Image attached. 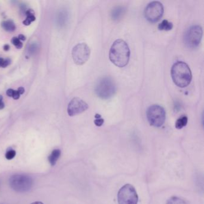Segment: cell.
Masks as SVG:
<instances>
[{"mask_svg": "<svg viewBox=\"0 0 204 204\" xmlns=\"http://www.w3.org/2000/svg\"><path fill=\"white\" fill-rule=\"evenodd\" d=\"M130 49L129 45L121 39L116 40L111 45L109 58L114 64L119 67L126 66L129 60Z\"/></svg>", "mask_w": 204, "mask_h": 204, "instance_id": "6da1fadb", "label": "cell"}, {"mask_svg": "<svg viewBox=\"0 0 204 204\" xmlns=\"http://www.w3.org/2000/svg\"><path fill=\"white\" fill-rule=\"evenodd\" d=\"M171 73L174 83L180 88H185L188 86L192 78L189 65L183 61L174 63L171 68Z\"/></svg>", "mask_w": 204, "mask_h": 204, "instance_id": "7a4b0ae2", "label": "cell"}, {"mask_svg": "<svg viewBox=\"0 0 204 204\" xmlns=\"http://www.w3.org/2000/svg\"><path fill=\"white\" fill-rule=\"evenodd\" d=\"M95 92L101 98H110L116 92V85L111 77H104L97 83Z\"/></svg>", "mask_w": 204, "mask_h": 204, "instance_id": "3957f363", "label": "cell"}, {"mask_svg": "<svg viewBox=\"0 0 204 204\" xmlns=\"http://www.w3.org/2000/svg\"><path fill=\"white\" fill-rule=\"evenodd\" d=\"M11 188L17 192L24 193L30 191L33 186V180L25 174H15L9 179Z\"/></svg>", "mask_w": 204, "mask_h": 204, "instance_id": "277c9868", "label": "cell"}, {"mask_svg": "<svg viewBox=\"0 0 204 204\" xmlns=\"http://www.w3.org/2000/svg\"><path fill=\"white\" fill-rule=\"evenodd\" d=\"M146 113L147 120L151 126L160 127L165 123L166 112L163 107L153 104L148 108Z\"/></svg>", "mask_w": 204, "mask_h": 204, "instance_id": "5b68a950", "label": "cell"}, {"mask_svg": "<svg viewBox=\"0 0 204 204\" xmlns=\"http://www.w3.org/2000/svg\"><path fill=\"white\" fill-rule=\"evenodd\" d=\"M117 201L119 204H137L138 196L135 187L126 184L119 190L117 193Z\"/></svg>", "mask_w": 204, "mask_h": 204, "instance_id": "8992f818", "label": "cell"}, {"mask_svg": "<svg viewBox=\"0 0 204 204\" xmlns=\"http://www.w3.org/2000/svg\"><path fill=\"white\" fill-rule=\"evenodd\" d=\"M202 28L199 25H194L188 28L184 36L185 45L190 48H195L199 45L202 37Z\"/></svg>", "mask_w": 204, "mask_h": 204, "instance_id": "52a82bcc", "label": "cell"}, {"mask_svg": "<svg viewBox=\"0 0 204 204\" xmlns=\"http://www.w3.org/2000/svg\"><path fill=\"white\" fill-rule=\"evenodd\" d=\"M164 13V6L158 1H151L145 8L144 16L151 22H156L162 17Z\"/></svg>", "mask_w": 204, "mask_h": 204, "instance_id": "ba28073f", "label": "cell"}, {"mask_svg": "<svg viewBox=\"0 0 204 204\" xmlns=\"http://www.w3.org/2000/svg\"><path fill=\"white\" fill-rule=\"evenodd\" d=\"M91 50L86 43H79L75 45L72 50L73 61L77 65H83L90 57Z\"/></svg>", "mask_w": 204, "mask_h": 204, "instance_id": "9c48e42d", "label": "cell"}, {"mask_svg": "<svg viewBox=\"0 0 204 204\" xmlns=\"http://www.w3.org/2000/svg\"><path fill=\"white\" fill-rule=\"evenodd\" d=\"M88 108V104L82 99L74 98L69 102L67 108V112L69 116H74L82 113Z\"/></svg>", "mask_w": 204, "mask_h": 204, "instance_id": "30bf717a", "label": "cell"}, {"mask_svg": "<svg viewBox=\"0 0 204 204\" xmlns=\"http://www.w3.org/2000/svg\"><path fill=\"white\" fill-rule=\"evenodd\" d=\"M125 13V9L121 6H116L111 10V16L114 21L119 20L121 18Z\"/></svg>", "mask_w": 204, "mask_h": 204, "instance_id": "8fae6325", "label": "cell"}, {"mask_svg": "<svg viewBox=\"0 0 204 204\" xmlns=\"http://www.w3.org/2000/svg\"><path fill=\"white\" fill-rule=\"evenodd\" d=\"M61 154V151L59 149H55L52 151V153H50V154L48 158L49 162H50L52 166L55 165L58 160L60 158Z\"/></svg>", "mask_w": 204, "mask_h": 204, "instance_id": "7c38bea8", "label": "cell"}, {"mask_svg": "<svg viewBox=\"0 0 204 204\" xmlns=\"http://www.w3.org/2000/svg\"><path fill=\"white\" fill-rule=\"evenodd\" d=\"M26 19L23 22V23L25 25H30L31 22L36 21V17L34 16V12L32 9H29L26 12Z\"/></svg>", "mask_w": 204, "mask_h": 204, "instance_id": "4fadbf2b", "label": "cell"}, {"mask_svg": "<svg viewBox=\"0 0 204 204\" xmlns=\"http://www.w3.org/2000/svg\"><path fill=\"white\" fill-rule=\"evenodd\" d=\"M1 26L4 30L7 32H13L16 30L15 24L12 20L3 21L1 23Z\"/></svg>", "mask_w": 204, "mask_h": 204, "instance_id": "5bb4252c", "label": "cell"}, {"mask_svg": "<svg viewBox=\"0 0 204 204\" xmlns=\"http://www.w3.org/2000/svg\"><path fill=\"white\" fill-rule=\"evenodd\" d=\"M188 121V118L186 116L183 115L180 117L175 122V128L178 129H182L183 127L186 126Z\"/></svg>", "mask_w": 204, "mask_h": 204, "instance_id": "9a60e30c", "label": "cell"}, {"mask_svg": "<svg viewBox=\"0 0 204 204\" xmlns=\"http://www.w3.org/2000/svg\"><path fill=\"white\" fill-rule=\"evenodd\" d=\"M173 27V23L165 19L160 23L158 25V29L159 30L169 31L171 30Z\"/></svg>", "mask_w": 204, "mask_h": 204, "instance_id": "2e32d148", "label": "cell"}, {"mask_svg": "<svg viewBox=\"0 0 204 204\" xmlns=\"http://www.w3.org/2000/svg\"><path fill=\"white\" fill-rule=\"evenodd\" d=\"M166 204H189L186 200L182 199L181 197H170Z\"/></svg>", "mask_w": 204, "mask_h": 204, "instance_id": "e0dca14e", "label": "cell"}, {"mask_svg": "<svg viewBox=\"0 0 204 204\" xmlns=\"http://www.w3.org/2000/svg\"><path fill=\"white\" fill-rule=\"evenodd\" d=\"M16 154V152L15 150L12 149H10L6 152L5 154V157L7 160H12L15 157Z\"/></svg>", "mask_w": 204, "mask_h": 204, "instance_id": "ac0fdd59", "label": "cell"}, {"mask_svg": "<svg viewBox=\"0 0 204 204\" xmlns=\"http://www.w3.org/2000/svg\"><path fill=\"white\" fill-rule=\"evenodd\" d=\"M12 44L14 45H15L17 49H21L22 47L23 44L19 40V39L17 37H13L12 39Z\"/></svg>", "mask_w": 204, "mask_h": 204, "instance_id": "d6986e66", "label": "cell"}, {"mask_svg": "<svg viewBox=\"0 0 204 204\" xmlns=\"http://www.w3.org/2000/svg\"><path fill=\"white\" fill-rule=\"evenodd\" d=\"M95 118H96V119L95 120V125L97 126H101L103 124L104 119H102L101 117V116L99 114H96Z\"/></svg>", "mask_w": 204, "mask_h": 204, "instance_id": "ffe728a7", "label": "cell"}, {"mask_svg": "<svg viewBox=\"0 0 204 204\" xmlns=\"http://www.w3.org/2000/svg\"><path fill=\"white\" fill-rule=\"evenodd\" d=\"M11 63V60L10 58H6L5 59H4V62H3V65L2 66V68H6L8 67Z\"/></svg>", "mask_w": 204, "mask_h": 204, "instance_id": "44dd1931", "label": "cell"}, {"mask_svg": "<svg viewBox=\"0 0 204 204\" xmlns=\"http://www.w3.org/2000/svg\"><path fill=\"white\" fill-rule=\"evenodd\" d=\"M20 96H21V95L19 93V92H17V91H14V93H13L12 98L16 100V99H18L20 98Z\"/></svg>", "mask_w": 204, "mask_h": 204, "instance_id": "7402d4cb", "label": "cell"}, {"mask_svg": "<svg viewBox=\"0 0 204 204\" xmlns=\"http://www.w3.org/2000/svg\"><path fill=\"white\" fill-rule=\"evenodd\" d=\"M14 91L15 90H13L12 89H8L7 91V92H6L7 96H8L9 97H13V93H14Z\"/></svg>", "mask_w": 204, "mask_h": 204, "instance_id": "603a6c76", "label": "cell"}, {"mask_svg": "<svg viewBox=\"0 0 204 204\" xmlns=\"http://www.w3.org/2000/svg\"><path fill=\"white\" fill-rule=\"evenodd\" d=\"M2 97L1 95H0V110H2L4 108V103L2 101Z\"/></svg>", "mask_w": 204, "mask_h": 204, "instance_id": "cb8c5ba5", "label": "cell"}, {"mask_svg": "<svg viewBox=\"0 0 204 204\" xmlns=\"http://www.w3.org/2000/svg\"><path fill=\"white\" fill-rule=\"evenodd\" d=\"M17 92H19V93L20 95H22V94H23V93H24L25 89H24V88H22V87H21V88H18Z\"/></svg>", "mask_w": 204, "mask_h": 204, "instance_id": "d4e9b609", "label": "cell"}, {"mask_svg": "<svg viewBox=\"0 0 204 204\" xmlns=\"http://www.w3.org/2000/svg\"><path fill=\"white\" fill-rule=\"evenodd\" d=\"M17 38L19 39L20 41H25V40H26L25 36H23V34H20V35H19V36H18Z\"/></svg>", "mask_w": 204, "mask_h": 204, "instance_id": "484cf974", "label": "cell"}, {"mask_svg": "<svg viewBox=\"0 0 204 204\" xmlns=\"http://www.w3.org/2000/svg\"><path fill=\"white\" fill-rule=\"evenodd\" d=\"M10 45H4V50H5V51H8L9 49H10Z\"/></svg>", "mask_w": 204, "mask_h": 204, "instance_id": "4316f807", "label": "cell"}, {"mask_svg": "<svg viewBox=\"0 0 204 204\" xmlns=\"http://www.w3.org/2000/svg\"><path fill=\"white\" fill-rule=\"evenodd\" d=\"M4 59L0 58V67H2V65H3Z\"/></svg>", "mask_w": 204, "mask_h": 204, "instance_id": "83f0119b", "label": "cell"}, {"mask_svg": "<svg viewBox=\"0 0 204 204\" xmlns=\"http://www.w3.org/2000/svg\"><path fill=\"white\" fill-rule=\"evenodd\" d=\"M31 204H44L43 203H42L41 202H38V201H37V202H34L33 203H32Z\"/></svg>", "mask_w": 204, "mask_h": 204, "instance_id": "f1b7e54d", "label": "cell"}]
</instances>
